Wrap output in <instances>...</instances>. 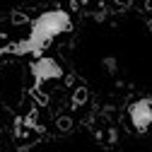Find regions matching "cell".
Listing matches in <instances>:
<instances>
[{"label":"cell","instance_id":"obj_1","mask_svg":"<svg viewBox=\"0 0 152 152\" xmlns=\"http://www.w3.org/2000/svg\"><path fill=\"white\" fill-rule=\"evenodd\" d=\"M70 27H72V22H70V15L68 12H63V10H48V12L39 15L31 22V34L27 36V39L17 41L12 46H5V48H0V51H3V56L5 53H15V56L34 53V56H39L48 46L51 39L65 34Z\"/></svg>","mask_w":152,"mask_h":152},{"label":"cell","instance_id":"obj_4","mask_svg":"<svg viewBox=\"0 0 152 152\" xmlns=\"http://www.w3.org/2000/svg\"><path fill=\"white\" fill-rule=\"evenodd\" d=\"M58 128H61V130H68V128H72L70 118H65V116H63V118H58Z\"/></svg>","mask_w":152,"mask_h":152},{"label":"cell","instance_id":"obj_2","mask_svg":"<svg viewBox=\"0 0 152 152\" xmlns=\"http://www.w3.org/2000/svg\"><path fill=\"white\" fill-rule=\"evenodd\" d=\"M130 123L138 133H147L152 128V99H138L128 109Z\"/></svg>","mask_w":152,"mask_h":152},{"label":"cell","instance_id":"obj_6","mask_svg":"<svg viewBox=\"0 0 152 152\" xmlns=\"http://www.w3.org/2000/svg\"><path fill=\"white\" fill-rule=\"evenodd\" d=\"M145 5H147V10H152V0H145Z\"/></svg>","mask_w":152,"mask_h":152},{"label":"cell","instance_id":"obj_5","mask_svg":"<svg viewBox=\"0 0 152 152\" xmlns=\"http://www.w3.org/2000/svg\"><path fill=\"white\" fill-rule=\"evenodd\" d=\"M82 99H85V89H80V92H77V97H75V106H80V104H82Z\"/></svg>","mask_w":152,"mask_h":152},{"label":"cell","instance_id":"obj_3","mask_svg":"<svg viewBox=\"0 0 152 152\" xmlns=\"http://www.w3.org/2000/svg\"><path fill=\"white\" fill-rule=\"evenodd\" d=\"M31 75L36 77V82H51V80H61L63 77V68L56 58H36L31 63Z\"/></svg>","mask_w":152,"mask_h":152}]
</instances>
